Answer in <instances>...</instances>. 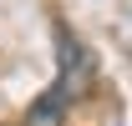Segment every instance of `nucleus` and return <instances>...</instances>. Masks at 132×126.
Wrapping results in <instances>:
<instances>
[{"label": "nucleus", "mask_w": 132, "mask_h": 126, "mask_svg": "<svg viewBox=\"0 0 132 126\" xmlns=\"http://www.w3.org/2000/svg\"><path fill=\"white\" fill-rule=\"evenodd\" d=\"M56 56H61V76H56V91L66 96V101H76V96L92 86V50L76 40L71 30H56Z\"/></svg>", "instance_id": "1"}, {"label": "nucleus", "mask_w": 132, "mask_h": 126, "mask_svg": "<svg viewBox=\"0 0 132 126\" xmlns=\"http://www.w3.org/2000/svg\"><path fill=\"white\" fill-rule=\"evenodd\" d=\"M66 106H71V101H66V96L56 91V86H51V91L41 96L36 106H31V116H26V126H56V121L66 116Z\"/></svg>", "instance_id": "2"}]
</instances>
